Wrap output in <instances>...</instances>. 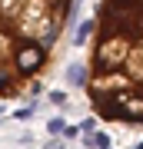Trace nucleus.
I'll return each mask as SVG.
<instances>
[{
    "instance_id": "nucleus-2",
    "label": "nucleus",
    "mask_w": 143,
    "mask_h": 149,
    "mask_svg": "<svg viewBox=\"0 0 143 149\" xmlns=\"http://www.w3.org/2000/svg\"><path fill=\"white\" fill-rule=\"evenodd\" d=\"M73 0H0V96H20L43 76Z\"/></svg>"
},
{
    "instance_id": "nucleus-1",
    "label": "nucleus",
    "mask_w": 143,
    "mask_h": 149,
    "mask_svg": "<svg viewBox=\"0 0 143 149\" xmlns=\"http://www.w3.org/2000/svg\"><path fill=\"white\" fill-rule=\"evenodd\" d=\"M87 93L103 119L143 129V0L100 3Z\"/></svg>"
}]
</instances>
